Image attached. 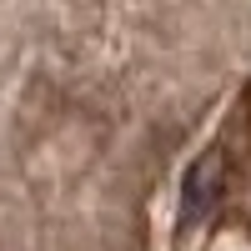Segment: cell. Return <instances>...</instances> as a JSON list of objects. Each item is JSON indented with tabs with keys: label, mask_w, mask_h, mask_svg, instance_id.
<instances>
[{
	"label": "cell",
	"mask_w": 251,
	"mask_h": 251,
	"mask_svg": "<svg viewBox=\"0 0 251 251\" xmlns=\"http://www.w3.org/2000/svg\"><path fill=\"white\" fill-rule=\"evenodd\" d=\"M246 151H251V86L241 91L236 111L226 116L221 136L186 166V181H181V226H201L226 201V191L236 186V171H241Z\"/></svg>",
	"instance_id": "6da1fadb"
}]
</instances>
